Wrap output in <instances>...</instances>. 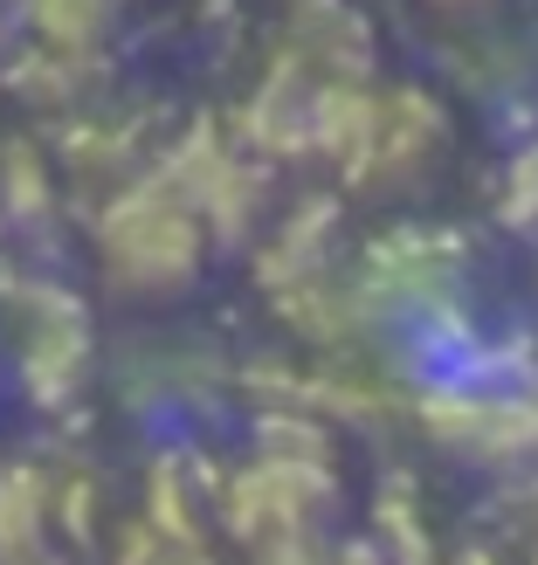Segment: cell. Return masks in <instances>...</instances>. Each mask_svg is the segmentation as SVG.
<instances>
[{"label": "cell", "mask_w": 538, "mask_h": 565, "mask_svg": "<svg viewBox=\"0 0 538 565\" xmlns=\"http://www.w3.org/2000/svg\"><path fill=\"white\" fill-rule=\"evenodd\" d=\"M435 8H456V14H476V8H490V0H435Z\"/></svg>", "instance_id": "obj_6"}, {"label": "cell", "mask_w": 538, "mask_h": 565, "mask_svg": "<svg viewBox=\"0 0 538 565\" xmlns=\"http://www.w3.org/2000/svg\"><path fill=\"white\" fill-rule=\"evenodd\" d=\"M229 518L242 524V539L270 558H297L318 545V531L331 524V483L304 462H270L256 476H242V490L229 497Z\"/></svg>", "instance_id": "obj_2"}, {"label": "cell", "mask_w": 538, "mask_h": 565, "mask_svg": "<svg viewBox=\"0 0 538 565\" xmlns=\"http://www.w3.org/2000/svg\"><path fill=\"white\" fill-rule=\"evenodd\" d=\"M131 565H166V558H152V552H138V558H131Z\"/></svg>", "instance_id": "obj_7"}, {"label": "cell", "mask_w": 538, "mask_h": 565, "mask_svg": "<svg viewBox=\"0 0 538 565\" xmlns=\"http://www.w3.org/2000/svg\"><path fill=\"white\" fill-rule=\"evenodd\" d=\"M504 214H511L518 228L538 235V152H525V159L511 166V186H504Z\"/></svg>", "instance_id": "obj_4"}, {"label": "cell", "mask_w": 538, "mask_h": 565, "mask_svg": "<svg viewBox=\"0 0 538 565\" xmlns=\"http://www.w3.org/2000/svg\"><path fill=\"white\" fill-rule=\"evenodd\" d=\"M104 269L131 297H173L201 276V207L173 186H138L104 221Z\"/></svg>", "instance_id": "obj_1"}, {"label": "cell", "mask_w": 538, "mask_h": 565, "mask_svg": "<svg viewBox=\"0 0 538 565\" xmlns=\"http://www.w3.org/2000/svg\"><path fill=\"white\" fill-rule=\"evenodd\" d=\"M283 565H373V558H366V552H318V545H310V552L283 558Z\"/></svg>", "instance_id": "obj_5"}, {"label": "cell", "mask_w": 538, "mask_h": 565, "mask_svg": "<svg viewBox=\"0 0 538 565\" xmlns=\"http://www.w3.org/2000/svg\"><path fill=\"white\" fill-rule=\"evenodd\" d=\"M435 428L470 462H518V456H531V448H538V414L525 401H504V393H490V401L435 407Z\"/></svg>", "instance_id": "obj_3"}]
</instances>
